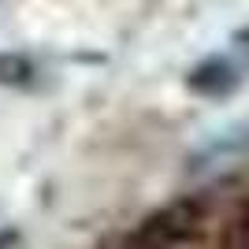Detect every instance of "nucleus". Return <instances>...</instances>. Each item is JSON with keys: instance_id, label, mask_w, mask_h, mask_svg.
<instances>
[{"instance_id": "nucleus-2", "label": "nucleus", "mask_w": 249, "mask_h": 249, "mask_svg": "<svg viewBox=\"0 0 249 249\" xmlns=\"http://www.w3.org/2000/svg\"><path fill=\"white\" fill-rule=\"evenodd\" d=\"M11 238H15V234H0V249H4V246H11Z\"/></svg>"}, {"instance_id": "nucleus-1", "label": "nucleus", "mask_w": 249, "mask_h": 249, "mask_svg": "<svg viewBox=\"0 0 249 249\" xmlns=\"http://www.w3.org/2000/svg\"><path fill=\"white\" fill-rule=\"evenodd\" d=\"M190 86L201 89V93H223L227 86H234V78H231V67H227V63H208V67L194 71Z\"/></svg>"}]
</instances>
